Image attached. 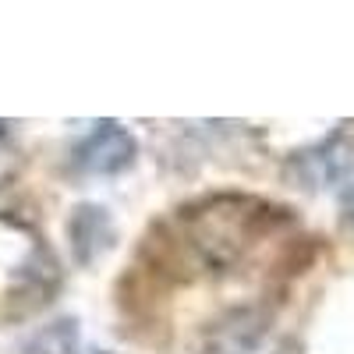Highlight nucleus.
I'll list each match as a JSON object with an SVG mask.
<instances>
[{"instance_id":"nucleus-8","label":"nucleus","mask_w":354,"mask_h":354,"mask_svg":"<svg viewBox=\"0 0 354 354\" xmlns=\"http://www.w3.org/2000/svg\"><path fill=\"white\" fill-rule=\"evenodd\" d=\"M347 209H351V216H354V188H351V195H347Z\"/></svg>"},{"instance_id":"nucleus-9","label":"nucleus","mask_w":354,"mask_h":354,"mask_svg":"<svg viewBox=\"0 0 354 354\" xmlns=\"http://www.w3.org/2000/svg\"><path fill=\"white\" fill-rule=\"evenodd\" d=\"M88 354H110V351H103V347H93V351H88Z\"/></svg>"},{"instance_id":"nucleus-6","label":"nucleus","mask_w":354,"mask_h":354,"mask_svg":"<svg viewBox=\"0 0 354 354\" xmlns=\"http://www.w3.org/2000/svg\"><path fill=\"white\" fill-rule=\"evenodd\" d=\"M78 351V322L57 319L50 326H39L21 344V354H75Z\"/></svg>"},{"instance_id":"nucleus-4","label":"nucleus","mask_w":354,"mask_h":354,"mask_svg":"<svg viewBox=\"0 0 354 354\" xmlns=\"http://www.w3.org/2000/svg\"><path fill=\"white\" fill-rule=\"evenodd\" d=\"M354 167V145L347 142L344 131L330 135L326 142L312 145V149L298 153L290 160V174L301 181V188H326L347 177V170Z\"/></svg>"},{"instance_id":"nucleus-1","label":"nucleus","mask_w":354,"mask_h":354,"mask_svg":"<svg viewBox=\"0 0 354 354\" xmlns=\"http://www.w3.org/2000/svg\"><path fill=\"white\" fill-rule=\"evenodd\" d=\"M266 220V205L241 195H223L185 216V245L205 273H230L252 245Z\"/></svg>"},{"instance_id":"nucleus-7","label":"nucleus","mask_w":354,"mask_h":354,"mask_svg":"<svg viewBox=\"0 0 354 354\" xmlns=\"http://www.w3.org/2000/svg\"><path fill=\"white\" fill-rule=\"evenodd\" d=\"M8 135H11V124H8V121H0V145L8 142Z\"/></svg>"},{"instance_id":"nucleus-5","label":"nucleus","mask_w":354,"mask_h":354,"mask_svg":"<svg viewBox=\"0 0 354 354\" xmlns=\"http://www.w3.org/2000/svg\"><path fill=\"white\" fill-rule=\"evenodd\" d=\"M113 245V220L103 205L82 202L75 205V213L68 216V248L78 266H93L103 252Z\"/></svg>"},{"instance_id":"nucleus-2","label":"nucleus","mask_w":354,"mask_h":354,"mask_svg":"<svg viewBox=\"0 0 354 354\" xmlns=\"http://www.w3.org/2000/svg\"><path fill=\"white\" fill-rule=\"evenodd\" d=\"M138 156V142L121 124H100L88 138L75 145V167L93 177H117L124 174Z\"/></svg>"},{"instance_id":"nucleus-3","label":"nucleus","mask_w":354,"mask_h":354,"mask_svg":"<svg viewBox=\"0 0 354 354\" xmlns=\"http://www.w3.org/2000/svg\"><path fill=\"white\" fill-rule=\"evenodd\" d=\"M266 330H270V312L266 308H234L227 315H220L216 322H209V330L202 337V351L205 354H252Z\"/></svg>"}]
</instances>
